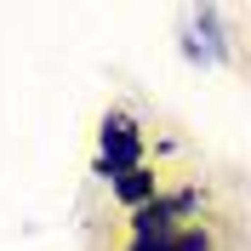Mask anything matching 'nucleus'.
Returning <instances> with one entry per match:
<instances>
[{
  "mask_svg": "<svg viewBox=\"0 0 251 251\" xmlns=\"http://www.w3.org/2000/svg\"><path fill=\"white\" fill-rule=\"evenodd\" d=\"M137 149H143V137H137V126L126 120V114H109L103 120V172L120 183L126 172H137Z\"/></svg>",
  "mask_w": 251,
  "mask_h": 251,
  "instance_id": "nucleus-1",
  "label": "nucleus"
},
{
  "mask_svg": "<svg viewBox=\"0 0 251 251\" xmlns=\"http://www.w3.org/2000/svg\"><path fill=\"white\" fill-rule=\"evenodd\" d=\"M200 205V194L188 188V194H166V200L143 205L137 211V240H160V234H177V217H188Z\"/></svg>",
  "mask_w": 251,
  "mask_h": 251,
  "instance_id": "nucleus-2",
  "label": "nucleus"
},
{
  "mask_svg": "<svg viewBox=\"0 0 251 251\" xmlns=\"http://www.w3.org/2000/svg\"><path fill=\"white\" fill-rule=\"evenodd\" d=\"M183 51H188V57H200V63H217V57H223V40H217V12H211V6L188 17V29H183Z\"/></svg>",
  "mask_w": 251,
  "mask_h": 251,
  "instance_id": "nucleus-3",
  "label": "nucleus"
},
{
  "mask_svg": "<svg viewBox=\"0 0 251 251\" xmlns=\"http://www.w3.org/2000/svg\"><path fill=\"white\" fill-rule=\"evenodd\" d=\"M131 251H205V234L177 228V234H160V240H131Z\"/></svg>",
  "mask_w": 251,
  "mask_h": 251,
  "instance_id": "nucleus-4",
  "label": "nucleus"
}]
</instances>
